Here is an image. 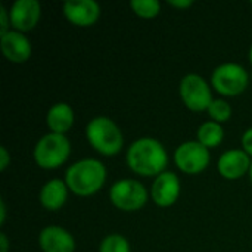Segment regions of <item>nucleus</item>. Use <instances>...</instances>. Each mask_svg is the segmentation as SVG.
<instances>
[{"label":"nucleus","mask_w":252,"mask_h":252,"mask_svg":"<svg viewBox=\"0 0 252 252\" xmlns=\"http://www.w3.org/2000/svg\"><path fill=\"white\" fill-rule=\"evenodd\" d=\"M174 161L183 173L196 174L210 164V152L199 142H185L176 149Z\"/></svg>","instance_id":"obj_8"},{"label":"nucleus","mask_w":252,"mask_h":252,"mask_svg":"<svg viewBox=\"0 0 252 252\" xmlns=\"http://www.w3.org/2000/svg\"><path fill=\"white\" fill-rule=\"evenodd\" d=\"M208 114L210 117L216 121V123H223L227 121L232 115V108L230 105L223 100V99H216L211 102L210 108H208Z\"/></svg>","instance_id":"obj_20"},{"label":"nucleus","mask_w":252,"mask_h":252,"mask_svg":"<svg viewBox=\"0 0 252 252\" xmlns=\"http://www.w3.org/2000/svg\"><path fill=\"white\" fill-rule=\"evenodd\" d=\"M90 145L100 154L112 157L123 148V134L118 126L108 117H96L86 127Z\"/></svg>","instance_id":"obj_3"},{"label":"nucleus","mask_w":252,"mask_h":252,"mask_svg":"<svg viewBox=\"0 0 252 252\" xmlns=\"http://www.w3.org/2000/svg\"><path fill=\"white\" fill-rule=\"evenodd\" d=\"M250 176H251V182H252V164H251V168H250Z\"/></svg>","instance_id":"obj_28"},{"label":"nucleus","mask_w":252,"mask_h":252,"mask_svg":"<svg viewBox=\"0 0 252 252\" xmlns=\"http://www.w3.org/2000/svg\"><path fill=\"white\" fill-rule=\"evenodd\" d=\"M63 13L74 25L90 27L99 19L100 6L94 0H69L63 4Z\"/></svg>","instance_id":"obj_9"},{"label":"nucleus","mask_w":252,"mask_h":252,"mask_svg":"<svg viewBox=\"0 0 252 252\" xmlns=\"http://www.w3.org/2000/svg\"><path fill=\"white\" fill-rule=\"evenodd\" d=\"M127 164L137 174L159 176L168 164V155L161 142L152 137H142L128 148Z\"/></svg>","instance_id":"obj_1"},{"label":"nucleus","mask_w":252,"mask_h":252,"mask_svg":"<svg viewBox=\"0 0 252 252\" xmlns=\"http://www.w3.org/2000/svg\"><path fill=\"white\" fill-rule=\"evenodd\" d=\"M3 55L12 62H25L31 55L30 40L19 31H9L0 37Z\"/></svg>","instance_id":"obj_14"},{"label":"nucleus","mask_w":252,"mask_h":252,"mask_svg":"<svg viewBox=\"0 0 252 252\" xmlns=\"http://www.w3.org/2000/svg\"><path fill=\"white\" fill-rule=\"evenodd\" d=\"M100 252H130L128 241L121 235H109L100 244Z\"/></svg>","instance_id":"obj_19"},{"label":"nucleus","mask_w":252,"mask_h":252,"mask_svg":"<svg viewBox=\"0 0 252 252\" xmlns=\"http://www.w3.org/2000/svg\"><path fill=\"white\" fill-rule=\"evenodd\" d=\"M223 137H224V130L216 121H207L198 130V142L202 143L205 148L219 146Z\"/></svg>","instance_id":"obj_17"},{"label":"nucleus","mask_w":252,"mask_h":252,"mask_svg":"<svg viewBox=\"0 0 252 252\" xmlns=\"http://www.w3.org/2000/svg\"><path fill=\"white\" fill-rule=\"evenodd\" d=\"M180 195V182L171 171L159 174L152 185V199L159 207L173 205Z\"/></svg>","instance_id":"obj_11"},{"label":"nucleus","mask_w":252,"mask_h":252,"mask_svg":"<svg viewBox=\"0 0 252 252\" xmlns=\"http://www.w3.org/2000/svg\"><path fill=\"white\" fill-rule=\"evenodd\" d=\"M106 180V168L97 159H81L66 170L65 183L78 196L96 193Z\"/></svg>","instance_id":"obj_2"},{"label":"nucleus","mask_w":252,"mask_h":252,"mask_svg":"<svg viewBox=\"0 0 252 252\" xmlns=\"http://www.w3.org/2000/svg\"><path fill=\"white\" fill-rule=\"evenodd\" d=\"M130 4L136 15L142 18H155L161 10V3L158 0H133Z\"/></svg>","instance_id":"obj_18"},{"label":"nucleus","mask_w":252,"mask_h":252,"mask_svg":"<svg viewBox=\"0 0 252 252\" xmlns=\"http://www.w3.org/2000/svg\"><path fill=\"white\" fill-rule=\"evenodd\" d=\"M168 3L171 6H176V7H189L193 4L192 0H168Z\"/></svg>","instance_id":"obj_24"},{"label":"nucleus","mask_w":252,"mask_h":252,"mask_svg":"<svg viewBox=\"0 0 252 252\" xmlns=\"http://www.w3.org/2000/svg\"><path fill=\"white\" fill-rule=\"evenodd\" d=\"M41 7L37 0H16L10 7V25L18 31L34 28L40 19Z\"/></svg>","instance_id":"obj_10"},{"label":"nucleus","mask_w":252,"mask_h":252,"mask_svg":"<svg viewBox=\"0 0 252 252\" xmlns=\"http://www.w3.org/2000/svg\"><path fill=\"white\" fill-rule=\"evenodd\" d=\"M9 24H10V15L4 9V6H0V37L9 32Z\"/></svg>","instance_id":"obj_21"},{"label":"nucleus","mask_w":252,"mask_h":252,"mask_svg":"<svg viewBox=\"0 0 252 252\" xmlns=\"http://www.w3.org/2000/svg\"><path fill=\"white\" fill-rule=\"evenodd\" d=\"M71 145L65 134L49 133L43 136L34 149L35 162L44 170H53L61 167L69 157Z\"/></svg>","instance_id":"obj_4"},{"label":"nucleus","mask_w":252,"mask_h":252,"mask_svg":"<svg viewBox=\"0 0 252 252\" xmlns=\"http://www.w3.org/2000/svg\"><path fill=\"white\" fill-rule=\"evenodd\" d=\"M68 198V186L59 179L47 182L40 192V202L44 208L55 211L59 210Z\"/></svg>","instance_id":"obj_15"},{"label":"nucleus","mask_w":252,"mask_h":252,"mask_svg":"<svg viewBox=\"0 0 252 252\" xmlns=\"http://www.w3.org/2000/svg\"><path fill=\"white\" fill-rule=\"evenodd\" d=\"M109 198L117 208L123 211H136L146 204L148 192L140 182L124 179L112 185Z\"/></svg>","instance_id":"obj_5"},{"label":"nucleus","mask_w":252,"mask_h":252,"mask_svg":"<svg viewBox=\"0 0 252 252\" xmlns=\"http://www.w3.org/2000/svg\"><path fill=\"white\" fill-rule=\"evenodd\" d=\"M250 59H251V63H252V46H251V49H250Z\"/></svg>","instance_id":"obj_27"},{"label":"nucleus","mask_w":252,"mask_h":252,"mask_svg":"<svg viewBox=\"0 0 252 252\" xmlns=\"http://www.w3.org/2000/svg\"><path fill=\"white\" fill-rule=\"evenodd\" d=\"M250 155L241 149H230L224 152L219 159V173L229 180H236L242 177L251 168Z\"/></svg>","instance_id":"obj_12"},{"label":"nucleus","mask_w":252,"mask_h":252,"mask_svg":"<svg viewBox=\"0 0 252 252\" xmlns=\"http://www.w3.org/2000/svg\"><path fill=\"white\" fill-rule=\"evenodd\" d=\"M9 161H10V157H9V152L7 149L3 146L0 148V171H4L9 165Z\"/></svg>","instance_id":"obj_23"},{"label":"nucleus","mask_w":252,"mask_h":252,"mask_svg":"<svg viewBox=\"0 0 252 252\" xmlns=\"http://www.w3.org/2000/svg\"><path fill=\"white\" fill-rule=\"evenodd\" d=\"M6 220V205H4V201H0V223L3 224Z\"/></svg>","instance_id":"obj_26"},{"label":"nucleus","mask_w":252,"mask_h":252,"mask_svg":"<svg viewBox=\"0 0 252 252\" xmlns=\"http://www.w3.org/2000/svg\"><path fill=\"white\" fill-rule=\"evenodd\" d=\"M242 146H244V151L252 157V128H248L244 133V136H242Z\"/></svg>","instance_id":"obj_22"},{"label":"nucleus","mask_w":252,"mask_h":252,"mask_svg":"<svg viewBox=\"0 0 252 252\" xmlns=\"http://www.w3.org/2000/svg\"><path fill=\"white\" fill-rule=\"evenodd\" d=\"M213 87L224 96L241 94L248 86V72L238 63H223L211 75Z\"/></svg>","instance_id":"obj_6"},{"label":"nucleus","mask_w":252,"mask_h":252,"mask_svg":"<svg viewBox=\"0 0 252 252\" xmlns=\"http://www.w3.org/2000/svg\"><path fill=\"white\" fill-rule=\"evenodd\" d=\"M46 121L52 133L65 134L74 124V111L68 103H56L49 109Z\"/></svg>","instance_id":"obj_16"},{"label":"nucleus","mask_w":252,"mask_h":252,"mask_svg":"<svg viewBox=\"0 0 252 252\" xmlns=\"http://www.w3.org/2000/svg\"><path fill=\"white\" fill-rule=\"evenodd\" d=\"M180 96L192 111H208L213 96L208 83L198 74H188L180 81Z\"/></svg>","instance_id":"obj_7"},{"label":"nucleus","mask_w":252,"mask_h":252,"mask_svg":"<svg viewBox=\"0 0 252 252\" xmlns=\"http://www.w3.org/2000/svg\"><path fill=\"white\" fill-rule=\"evenodd\" d=\"M0 244H1V250H0V252H7L9 242H7V238H6L4 233H0Z\"/></svg>","instance_id":"obj_25"},{"label":"nucleus","mask_w":252,"mask_h":252,"mask_svg":"<svg viewBox=\"0 0 252 252\" xmlns=\"http://www.w3.org/2000/svg\"><path fill=\"white\" fill-rule=\"evenodd\" d=\"M44 252H74L75 241L69 232L58 226H49L41 230L38 238Z\"/></svg>","instance_id":"obj_13"}]
</instances>
